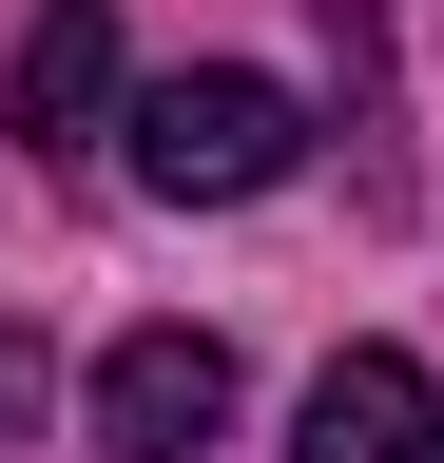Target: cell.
<instances>
[{
  "instance_id": "6da1fadb",
  "label": "cell",
  "mask_w": 444,
  "mask_h": 463,
  "mask_svg": "<svg viewBox=\"0 0 444 463\" xmlns=\"http://www.w3.org/2000/svg\"><path fill=\"white\" fill-rule=\"evenodd\" d=\"M117 155H136V194H175V213H251V194L309 174V97L251 78V58H194V78H136Z\"/></svg>"
},
{
  "instance_id": "7a4b0ae2",
  "label": "cell",
  "mask_w": 444,
  "mask_h": 463,
  "mask_svg": "<svg viewBox=\"0 0 444 463\" xmlns=\"http://www.w3.org/2000/svg\"><path fill=\"white\" fill-rule=\"evenodd\" d=\"M232 425V347L213 328H117L97 347V463H194Z\"/></svg>"
},
{
  "instance_id": "3957f363",
  "label": "cell",
  "mask_w": 444,
  "mask_h": 463,
  "mask_svg": "<svg viewBox=\"0 0 444 463\" xmlns=\"http://www.w3.org/2000/svg\"><path fill=\"white\" fill-rule=\"evenodd\" d=\"M290 463H444V386L406 347H328L309 405H290Z\"/></svg>"
},
{
  "instance_id": "277c9868",
  "label": "cell",
  "mask_w": 444,
  "mask_h": 463,
  "mask_svg": "<svg viewBox=\"0 0 444 463\" xmlns=\"http://www.w3.org/2000/svg\"><path fill=\"white\" fill-rule=\"evenodd\" d=\"M20 155H97L136 116V78H117V20H97V0H39V39H20Z\"/></svg>"
},
{
  "instance_id": "5b68a950",
  "label": "cell",
  "mask_w": 444,
  "mask_h": 463,
  "mask_svg": "<svg viewBox=\"0 0 444 463\" xmlns=\"http://www.w3.org/2000/svg\"><path fill=\"white\" fill-rule=\"evenodd\" d=\"M309 20H328V58H348V116L386 136V0H309Z\"/></svg>"
},
{
  "instance_id": "8992f818",
  "label": "cell",
  "mask_w": 444,
  "mask_h": 463,
  "mask_svg": "<svg viewBox=\"0 0 444 463\" xmlns=\"http://www.w3.org/2000/svg\"><path fill=\"white\" fill-rule=\"evenodd\" d=\"M20 386H39V347H20V328H0V425H20Z\"/></svg>"
}]
</instances>
